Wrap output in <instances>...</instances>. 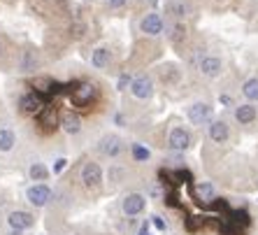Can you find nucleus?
I'll return each instance as SVG.
<instances>
[{"label": "nucleus", "instance_id": "obj_9", "mask_svg": "<svg viewBox=\"0 0 258 235\" xmlns=\"http://www.w3.org/2000/svg\"><path fill=\"white\" fill-rule=\"evenodd\" d=\"M33 221H35V219H33V214L21 212V210L12 212V214L7 217V223L12 226V230H19V233H21V230H26V228H30V226H33Z\"/></svg>", "mask_w": 258, "mask_h": 235}, {"label": "nucleus", "instance_id": "obj_5", "mask_svg": "<svg viewBox=\"0 0 258 235\" xmlns=\"http://www.w3.org/2000/svg\"><path fill=\"white\" fill-rule=\"evenodd\" d=\"M19 107H21V112H26V114H40L44 109V105H42V98L33 91V93H26V96L19 100Z\"/></svg>", "mask_w": 258, "mask_h": 235}, {"label": "nucleus", "instance_id": "obj_7", "mask_svg": "<svg viewBox=\"0 0 258 235\" xmlns=\"http://www.w3.org/2000/svg\"><path fill=\"white\" fill-rule=\"evenodd\" d=\"M168 145L172 147L174 151H184L191 145V135H188V131H184V128H172V131H170V138H168Z\"/></svg>", "mask_w": 258, "mask_h": 235}, {"label": "nucleus", "instance_id": "obj_1", "mask_svg": "<svg viewBox=\"0 0 258 235\" xmlns=\"http://www.w3.org/2000/svg\"><path fill=\"white\" fill-rule=\"evenodd\" d=\"M96 96H98V91L93 84H79L77 89H72L70 100L75 107H86V105H91L96 100Z\"/></svg>", "mask_w": 258, "mask_h": 235}, {"label": "nucleus", "instance_id": "obj_11", "mask_svg": "<svg viewBox=\"0 0 258 235\" xmlns=\"http://www.w3.org/2000/svg\"><path fill=\"white\" fill-rule=\"evenodd\" d=\"M221 58H216V56H205L203 61H200V73L205 75V77H216V75L221 73Z\"/></svg>", "mask_w": 258, "mask_h": 235}, {"label": "nucleus", "instance_id": "obj_27", "mask_svg": "<svg viewBox=\"0 0 258 235\" xmlns=\"http://www.w3.org/2000/svg\"><path fill=\"white\" fill-rule=\"evenodd\" d=\"M126 3H128V0H107V5H109V7H114V10H119V7H123V5H126Z\"/></svg>", "mask_w": 258, "mask_h": 235}, {"label": "nucleus", "instance_id": "obj_8", "mask_svg": "<svg viewBox=\"0 0 258 235\" xmlns=\"http://www.w3.org/2000/svg\"><path fill=\"white\" fill-rule=\"evenodd\" d=\"M144 205H147V200H144L142 193H128L126 198H123V212H126L128 217L140 214L144 210Z\"/></svg>", "mask_w": 258, "mask_h": 235}, {"label": "nucleus", "instance_id": "obj_17", "mask_svg": "<svg viewBox=\"0 0 258 235\" xmlns=\"http://www.w3.org/2000/svg\"><path fill=\"white\" fill-rule=\"evenodd\" d=\"M58 116H56V109L54 107H44L40 112V126H47V128H54Z\"/></svg>", "mask_w": 258, "mask_h": 235}, {"label": "nucleus", "instance_id": "obj_28", "mask_svg": "<svg viewBox=\"0 0 258 235\" xmlns=\"http://www.w3.org/2000/svg\"><path fill=\"white\" fill-rule=\"evenodd\" d=\"M219 100H221V105H230V103H233V100H230V96H226V93H223V96H219Z\"/></svg>", "mask_w": 258, "mask_h": 235}, {"label": "nucleus", "instance_id": "obj_3", "mask_svg": "<svg viewBox=\"0 0 258 235\" xmlns=\"http://www.w3.org/2000/svg\"><path fill=\"white\" fill-rule=\"evenodd\" d=\"M28 200L33 203L35 207H44L51 200V189L47 187V184H35V187H30L28 189Z\"/></svg>", "mask_w": 258, "mask_h": 235}, {"label": "nucleus", "instance_id": "obj_20", "mask_svg": "<svg viewBox=\"0 0 258 235\" xmlns=\"http://www.w3.org/2000/svg\"><path fill=\"white\" fill-rule=\"evenodd\" d=\"M49 177V170L44 168L42 163H33L30 165V180H35V182H44Z\"/></svg>", "mask_w": 258, "mask_h": 235}, {"label": "nucleus", "instance_id": "obj_12", "mask_svg": "<svg viewBox=\"0 0 258 235\" xmlns=\"http://www.w3.org/2000/svg\"><path fill=\"white\" fill-rule=\"evenodd\" d=\"M210 138L214 140V142H226L228 140V124L226 121H221V119H216V121H212V126H210Z\"/></svg>", "mask_w": 258, "mask_h": 235}, {"label": "nucleus", "instance_id": "obj_21", "mask_svg": "<svg viewBox=\"0 0 258 235\" xmlns=\"http://www.w3.org/2000/svg\"><path fill=\"white\" fill-rule=\"evenodd\" d=\"M133 158L135 161H147L149 158V149L142 145H133Z\"/></svg>", "mask_w": 258, "mask_h": 235}, {"label": "nucleus", "instance_id": "obj_16", "mask_svg": "<svg viewBox=\"0 0 258 235\" xmlns=\"http://www.w3.org/2000/svg\"><path fill=\"white\" fill-rule=\"evenodd\" d=\"M14 142H17L14 133L10 128H0V151H10L14 147Z\"/></svg>", "mask_w": 258, "mask_h": 235}, {"label": "nucleus", "instance_id": "obj_26", "mask_svg": "<svg viewBox=\"0 0 258 235\" xmlns=\"http://www.w3.org/2000/svg\"><path fill=\"white\" fill-rule=\"evenodd\" d=\"M151 223H154V226H156L158 230H165V221H163L161 217H156V214H154V217H151Z\"/></svg>", "mask_w": 258, "mask_h": 235}, {"label": "nucleus", "instance_id": "obj_13", "mask_svg": "<svg viewBox=\"0 0 258 235\" xmlns=\"http://www.w3.org/2000/svg\"><path fill=\"white\" fill-rule=\"evenodd\" d=\"M60 126H63V131H66V133L75 135V133H79V128H82V121H79L77 114H72V112H66V114L60 116Z\"/></svg>", "mask_w": 258, "mask_h": 235}, {"label": "nucleus", "instance_id": "obj_15", "mask_svg": "<svg viewBox=\"0 0 258 235\" xmlns=\"http://www.w3.org/2000/svg\"><path fill=\"white\" fill-rule=\"evenodd\" d=\"M256 107L253 105H240V107H235V119L240 121V124H251L256 119Z\"/></svg>", "mask_w": 258, "mask_h": 235}, {"label": "nucleus", "instance_id": "obj_25", "mask_svg": "<svg viewBox=\"0 0 258 235\" xmlns=\"http://www.w3.org/2000/svg\"><path fill=\"white\" fill-rule=\"evenodd\" d=\"M128 84H133V79L128 77V75H121V77H119V84H116V86H119V89H126Z\"/></svg>", "mask_w": 258, "mask_h": 235}, {"label": "nucleus", "instance_id": "obj_29", "mask_svg": "<svg viewBox=\"0 0 258 235\" xmlns=\"http://www.w3.org/2000/svg\"><path fill=\"white\" fill-rule=\"evenodd\" d=\"M140 235H151V233H149V223H142V228H140Z\"/></svg>", "mask_w": 258, "mask_h": 235}, {"label": "nucleus", "instance_id": "obj_14", "mask_svg": "<svg viewBox=\"0 0 258 235\" xmlns=\"http://www.w3.org/2000/svg\"><path fill=\"white\" fill-rule=\"evenodd\" d=\"M100 151H102V154H107V156H116V154L121 151V140L114 138V135H107V138H102Z\"/></svg>", "mask_w": 258, "mask_h": 235}, {"label": "nucleus", "instance_id": "obj_23", "mask_svg": "<svg viewBox=\"0 0 258 235\" xmlns=\"http://www.w3.org/2000/svg\"><path fill=\"white\" fill-rule=\"evenodd\" d=\"M184 35H186V28H184V26L181 24H174L172 26V42H181V40H184Z\"/></svg>", "mask_w": 258, "mask_h": 235}, {"label": "nucleus", "instance_id": "obj_6", "mask_svg": "<svg viewBox=\"0 0 258 235\" xmlns=\"http://www.w3.org/2000/svg\"><path fill=\"white\" fill-rule=\"evenodd\" d=\"M188 119L196 126H203L207 121H212V107L207 103H196L191 109H188Z\"/></svg>", "mask_w": 258, "mask_h": 235}, {"label": "nucleus", "instance_id": "obj_19", "mask_svg": "<svg viewBox=\"0 0 258 235\" xmlns=\"http://www.w3.org/2000/svg\"><path fill=\"white\" fill-rule=\"evenodd\" d=\"M242 93H244V98H249V100H258V77L244 82V86H242Z\"/></svg>", "mask_w": 258, "mask_h": 235}, {"label": "nucleus", "instance_id": "obj_10", "mask_svg": "<svg viewBox=\"0 0 258 235\" xmlns=\"http://www.w3.org/2000/svg\"><path fill=\"white\" fill-rule=\"evenodd\" d=\"M140 28H142V33H147V35H161V33H163V19H161V14H156V12L147 14V17L142 19Z\"/></svg>", "mask_w": 258, "mask_h": 235}, {"label": "nucleus", "instance_id": "obj_24", "mask_svg": "<svg viewBox=\"0 0 258 235\" xmlns=\"http://www.w3.org/2000/svg\"><path fill=\"white\" fill-rule=\"evenodd\" d=\"M66 165H68L66 158H58V161L54 163V172H56V175H58V172H63V170H66Z\"/></svg>", "mask_w": 258, "mask_h": 235}, {"label": "nucleus", "instance_id": "obj_4", "mask_svg": "<svg viewBox=\"0 0 258 235\" xmlns=\"http://www.w3.org/2000/svg\"><path fill=\"white\" fill-rule=\"evenodd\" d=\"M82 182H84V187H89V189L100 187V182H102L100 165H98V163H86L84 168H82Z\"/></svg>", "mask_w": 258, "mask_h": 235}, {"label": "nucleus", "instance_id": "obj_30", "mask_svg": "<svg viewBox=\"0 0 258 235\" xmlns=\"http://www.w3.org/2000/svg\"><path fill=\"white\" fill-rule=\"evenodd\" d=\"M10 235H21V233H19V230H12V233H10Z\"/></svg>", "mask_w": 258, "mask_h": 235}, {"label": "nucleus", "instance_id": "obj_18", "mask_svg": "<svg viewBox=\"0 0 258 235\" xmlns=\"http://www.w3.org/2000/svg\"><path fill=\"white\" fill-rule=\"evenodd\" d=\"M91 61H93V66H96V68L109 66V51H107L105 47L96 49V51H93V56H91Z\"/></svg>", "mask_w": 258, "mask_h": 235}, {"label": "nucleus", "instance_id": "obj_22", "mask_svg": "<svg viewBox=\"0 0 258 235\" xmlns=\"http://www.w3.org/2000/svg\"><path fill=\"white\" fill-rule=\"evenodd\" d=\"M196 191H198V196L200 198H205V200H210L212 196H214V189H212V184H207V182H205V184H198Z\"/></svg>", "mask_w": 258, "mask_h": 235}, {"label": "nucleus", "instance_id": "obj_2", "mask_svg": "<svg viewBox=\"0 0 258 235\" xmlns=\"http://www.w3.org/2000/svg\"><path fill=\"white\" fill-rule=\"evenodd\" d=\"M131 93L135 98H140V100H147V98H151V93H154V84H151V79L147 77V75H140V77L133 79L131 84Z\"/></svg>", "mask_w": 258, "mask_h": 235}]
</instances>
